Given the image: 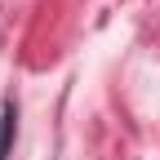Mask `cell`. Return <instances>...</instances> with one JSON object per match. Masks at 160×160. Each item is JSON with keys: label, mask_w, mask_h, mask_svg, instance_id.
<instances>
[{"label": "cell", "mask_w": 160, "mask_h": 160, "mask_svg": "<svg viewBox=\"0 0 160 160\" xmlns=\"http://www.w3.org/2000/svg\"><path fill=\"white\" fill-rule=\"evenodd\" d=\"M13 138H18V102L5 98V107H0V160H9Z\"/></svg>", "instance_id": "cell-1"}]
</instances>
